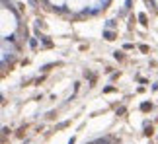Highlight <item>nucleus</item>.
<instances>
[{"label":"nucleus","instance_id":"f257e3e1","mask_svg":"<svg viewBox=\"0 0 158 144\" xmlns=\"http://www.w3.org/2000/svg\"><path fill=\"white\" fill-rule=\"evenodd\" d=\"M84 2H86V0H69V4L72 6V8H80Z\"/></svg>","mask_w":158,"mask_h":144},{"label":"nucleus","instance_id":"f03ea898","mask_svg":"<svg viewBox=\"0 0 158 144\" xmlns=\"http://www.w3.org/2000/svg\"><path fill=\"white\" fill-rule=\"evenodd\" d=\"M51 2H55V4H60V2H63V0H51Z\"/></svg>","mask_w":158,"mask_h":144}]
</instances>
